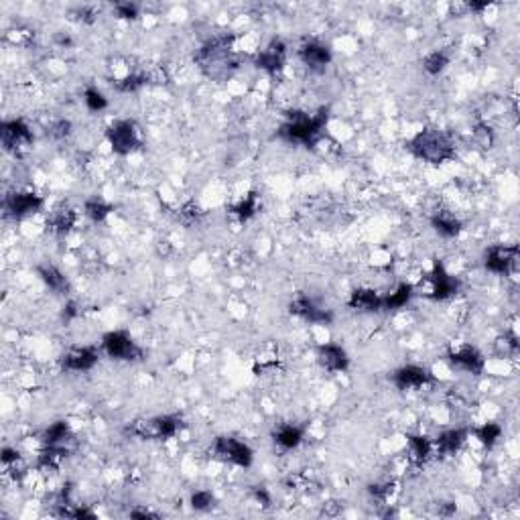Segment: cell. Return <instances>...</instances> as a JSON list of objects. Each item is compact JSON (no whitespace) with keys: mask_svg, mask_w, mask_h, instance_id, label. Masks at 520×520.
<instances>
[{"mask_svg":"<svg viewBox=\"0 0 520 520\" xmlns=\"http://www.w3.org/2000/svg\"><path fill=\"white\" fill-rule=\"evenodd\" d=\"M330 120V110L321 108L317 114H307L301 110H293L287 112V122L279 128V136L287 143H297V145H305V147H313Z\"/></svg>","mask_w":520,"mask_h":520,"instance_id":"6da1fadb","label":"cell"},{"mask_svg":"<svg viewBox=\"0 0 520 520\" xmlns=\"http://www.w3.org/2000/svg\"><path fill=\"white\" fill-rule=\"evenodd\" d=\"M408 147L414 157H419L427 163H433V165H441V163L456 159L454 140L449 138V134L435 130V128H427V130H421L419 134H414Z\"/></svg>","mask_w":520,"mask_h":520,"instance_id":"7a4b0ae2","label":"cell"},{"mask_svg":"<svg viewBox=\"0 0 520 520\" xmlns=\"http://www.w3.org/2000/svg\"><path fill=\"white\" fill-rule=\"evenodd\" d=\"M230 41V37H216L199 49L195 61L199 63L206 75L216 79L230 75V71L236 67V61L232 58Z\"/></svg>","mask_w":520,"mask_h":520,"instance_id":"3957f363","label":"cell"},{"mask_svg":"<svg viewBox=\"0 0 520 520\" xmlns=\"http://www.w3.org/2000/svg\"><path fill=\"white\" fill-rule=\"evenodd\" d=\"M183 427L181 417L177 414H165V417H155L151 421H138L134 427L128 431L140 439H171Z\"/></svg>","mask_w":520,"mask_h":520,"instance_id":"277c9868","label":"cell"},{"mask_svg":"<svg viewBox=\"0 0 520 520\" xmlns=\"http://www.w3.org/2000/svg\"><path fill=\"white\" fill-rule=\"evenodd\" d=\"M102 349L108 358L118 362H136L143 360V347L136 346V342L126 332H108L102 338Z\"/></svg>","mask_w":520,"mask_h":520,"instance_id":"5b68a950","label":"cell"},{"mask_svg":"<svg viewBox=\"0 0 520 520\" xmlns=\"http://www.w3.org/2000/svg\"><path fill=\"white\" fill-rule=\"evenodd\" d=\"M108 140L116 155H130L143 143L138 136V128L132 120H118L108 128Z\"/></svg>","mask_w":520,"mask_h":520,"instance_id":"8992f818","label":"cell"},{"mask_svg":"<svg viewBox=\"0 0 520 520\" xmlns=\"http://www.w3.org/2000/svg\"><path fill=\"white\" fill-rule=\"evenodd\" d=\"M214 454L218 460L240 467H250L254 462V451L236 437H218L214 443Z\"/></svg>","mask_w":520,"mask_h":520,"instance_id":"52a82bcc","label":"cell"},{"mask_svg":"<svg viewBox=\"0 0 520 520\" xmlns=\"http://www.w3.org/2000/svg\"><path fill=\"white\" fill-rule=\"evenodd\" d=\"M0 140L6 151L21 153L33 145V132L23 120H6L0 124Z\"/></svg>","mask_w":520,"mask_h":520,"instance_id":"ba28073f","label":"cell"},{"mask_svg":"<svg viewBox=\"0 0 520 520\" xmlns=\"http://www.w3.org/2000/svg\"><path fill=\"white\" fill-rule=\"evenodd\" d=\"M517 260H519V246H504V244L490 246L484 256L486 269L494 275H508L517 267Z\"/></svg>","mask_w":520,"mask_h":520,"instance_id":"9c48e42d","label":"cell"},{"mask_svg":"<svg viewBox=\"0 0 520 520\" xmlns=\"http://www.w3.org/2000/svg\"><path fill=\"white\" fill-rule=\"evenodd\" d=\"M43 208V197L37 195V193H31V191H18V193H10L6 199H4V212L6 216L10 218H27L31 214H37L41 212Z\"/></svg>","mask_w":520,"mask_h":520,"instance_id":"30bf717a","label":"cell"},{"mask_svg":"<svg viewBox=\"0 0 520 520\" xmlns=\"http://www.w3.org/2000/svg\"><path fill=\"white\" fill-rule=\"evenodd\" d=\"M393 382H395V386L399 391H410V388H423L427 384H433L435 378H433V374L427 368L408 364V366L399 368L393 374Z\"/></svg>","mask_w":520,"mask_h":520,"instance_id":"8fae6325","label":"cell"},{"mask_svg":"<svg viewBox=\"0 0 520 520\" xmlns=\"http://www.w3.org/2000/svg\"><path fill=\"white\" fill-rule=\"evenodd\" d=\"M289 311L293 315L309 321V323H332L334 321V313L330 309H323L319 305H315L309 297L301 295L295 301H290Z\"/></svg>","mask_w":520,"mask_h":520,"instance_id":"7c38bea8","label":"cell"},{"mask_svg":"<svg viewBox=\"0 0 520 520\" xmlns=\"http://www.w3.org/2000/svg\"><path fill=\"white\" fill-rule=\"evenodd\" d=\"M429 281H431V285H433L431 299H435V301H445V299L454 297V295L460 290L458 279H454V277L445 271V267H443L441 262H435V267H433V271H431V275H429Z\"/></svg>","mask_w":520,"mask_h":520,"instance_id":"4fadbf2b","label":"cell"},{"mask_svg":"<svg viewBox=\"0 0 520 520\" xmlns=\"http://www.w3.org/2000/svg\"><path fill=\"white\" fill-rule=\"evenodd\" d=\"M285 61H287V47L281 39H275L254 58V65L269 73H277L285 67Z\"/></svg>","mask_w":520,"mask_h":520,"instance_id":"5bb4252c","label":"cell"},{"mask_svg":"<svg viewBox=\"0 0 520 520\" xmlns=\"http://www.w3.org/2000/svg\"><path fill=\"white\" fill-rule=\"evenodd\" d=\"M299 58L301 61L315 73L325 71V67L332 63V51L327 45L319 43V41H309L299 49Z\"/></svg>","mask_w":520,"mask_h":520,"instance_id":"9a60e30c","label":"cell"},{"mask_svg":"<svg viewBox=\"0 0 520 520\" xmlns=\"http://www.w3.org/2000/svg\"><path fill=\"white\" fill-rule=\"evenodd\" d=\"M98 362V349L92 346H82L69 349L63 356V368L69 372H88L96 366Z\"/></svg>","mask_w":520,"mask_h":520,"instance_id":"2e32d148","label":"cell"},{"mask_svg":"<svg viewBox=\"0 0 520 520\" xmlns=\"http://www.w3.org/2000/svg\"><path fill=\"white\" fill-rule=\"evenodd\" d=\"M447 362L460 370H465V372H471L475 376H480L484 372V366H486V360L484 356L471 346H463L462 349L458 351H449L447 354Z\"/></svg>","mask_w":520,"mask_h":520,"instance_id":"e0dca14e","label":"cell"},{"mask_svg":"<svg viewBox=\"0 0 520 520\" xmlns=\"http://www.w3.org/2000/svg\"><path fill=\"white\" fill-rule=\"evenodd\" d=\"M317 360L327 372H344L349 366L347 351L338 344H323L317 347Z\"/></svg>","mask_w":520,"mask_h":520,"instance_id":"ac0fdd59","label":"cell"},{"mask_svg":"<svg viewBox=\"0 0 520 520\" xmlns=\"http://www.w3.org/2000/svg\"><path fill=\"white\" fill-rule=\"evenodd\" d=\"M347 307L362 313L382 311V297L372 289H356L347 299Z\"/></svg>","mask_w":520,"mask_h":520,"instance_id":"d6986e66","label":"cell"},{"mask_svg":"<svg viewBox=\"0 0 520 520\" xmlns=\"http://www.w3.org/2000/svg\"><path fill=\"white\" fill-rule=\"evenodd\" d=\"M465 439H467V431H465V429H449V431H443V433L437 437V441H435V449H437L441 456L449 458V456H454V454H458V451L462 449Z\"/></svg>","mask_w":520,"mask_h":520,"instance_id":"ffe728a7","label":"cell"},{"mask_svg":"<svg viewBox=\"0 0 520 520\" xmlns=\"http://www.w3.org/2000/svg\"><path fill=\"white\" fill-rule=\"evenodd\" d=\"M431 226H433V230L437 232V234H441L443 238H454V236H458L462 232V222L456 216L447 214V212L435 214L431 218Z\"/></svg>","mask_w":520,"mask_h":520,"instance_id":"44dd1931","label":"cell"},{"mask_svg":"<svg viewBox=\"0 0 520 520\" xmlns=\"http://www.w3.org/2000/svg\"><path fill=\"white\" fill-rule=\"evenodd\" d=\"M37 275L41 277V281L55 293H65L67 290V279L63 277V273L53 264H39L37 267Z\"/></svg>","mask_w":520,"mask_h":520,"instance_id":"7402d4cb","label":"cell"},{"mask_svg":"<svg viewBox=\"0 0 520 520\" xmlns=\"http://www.w3.org/2000/svg\"><path fill=\"white\" fill-rule=\"evenodd\" d=\"M433 451V443L425 435H408V456L414 463H425Z\"/></svg>","mask_w":520,"mask_h":520,"instance_id":"603a6c76","label":"cell"},{"mask_svg":"<svg viewBox=\"0 0 520 520\" xmlns=\"http://www.w3.org/2000/svg\"><path fill=\"white\" fill-rule=\"evenodd\" d=\"M273 437H275L277 445H281L283 449H295L303 441V429L297 425H283L275 431Z\"/></svg>","mask_w":520,"mask_h":520,"instance_id":"cb8c5ba5","label":"cell"},{"mask_svg":"<svg viewBox=\"0 0 520 520\" xmlns=\"http://www.w3.org/2000/svg\"><path fill=\"white\" fill-rule=\"evenodd\" d=\"M410 299H412V285H408V283H401L395 293H391V295L382 297V309H384V311H391V309H401V307H405Z\"/></svg>","mask_w":520,"mask_h":520,"instance_id":"d4e9b609","label":"cell"},{"mask_svg":"<svg viewBox=\"0 0 520 520\" xmlns=\"http://www.w3.org/2000/svg\"><path fill=\"white\" fill-rule=\"evenodd\" d=\"M84 212L92 222H104L114 212V208L108 201H104L102 197H90L84 206Z\"/></svg>","mask_w":520,"mask_h":520,"instance_id":"484cf974","label":"cell"},{"mask_svg":"<svg viewBox=\"0 0 520 520\" xmlns=\"http://www.w3.org/2000/svg\"><path fill=\"white\" fill-rule=\"evenodd\" d=\"M75 226V212L69 210V208H61V210H55L51 216H49V228L55 232V234H65Z\"/></svg>","mask_w":520,"mask_h":520,"instance_id":"4316f807","label":"cell"},{"mask_svg":"<svg viewBox=\"0 0 520 520\" xmlns=\"http://www.w3.org/2000/svg\"><path fill=\"white\" fill-rule=\"evenodd\" d=\"M67 441H71V435H69V427H67L65 421L53 423L43 433V443L45 445H61V443H67Z\"/></svg>","mask_w":520,"mask_h":520,"instance_id":"83f0119b","label":"cell"},{"mask_svg":"<svg viewBox=\"0 0 520 520\" xmlns=\"http://www.w3.org/2000/svg\"><path fill=\"white\" fill-rule=\"evenodd\" d=\"M256 212H258V195H256L254 191H250L244 199H240V201L232 208V214L238 216L240 220H250Z\"/></svg>","mask_w":520,"mask_h":520,"instance_id":"f1b7e54d","label":"cell"},{"mask_svg":"<svg viewBox=\"0 0 520 520\" xmlns=\"http://www.w3.org/2000/svg\"><path fill=\"white\" fill-rule=\"evenodd\" d=\"M475 437L484 447H494L498 443V439L502 437V427L498 423H486L480 429H475Z\"/></svg>","mask_w":520,"mask_h":520,"instance_id":"f546056e","label":"cell"},{"mask_svg":"<svg viewBox=\"0 0 520 520\" xmlns=\"http://www.w3.org/2000/svg\"><path fill=\"white\" fill-rule=\"evenodd\" d=\"M449 65V55L445 51H433L423 59V69L429 75H439Z\"/></svg>","mask_w":520,"mask_h":520,"instance_id":"4dcf8cb0","label":"cell"},{"mask_svg":"<svg viewBox=\"0 0 520 520\" xmlns=\"http://www.w3.org/2000/svg\"><path fill=\"white\" fill-rule=\"evenodd\" d=\"M84 102H86L88 110H92V112H102L108 108V100L98 88H88L84 92Z\"/></svg>","mask_w":520,"mask_h":520,"instance_id":"1f68e13d","label":"cell"},{"mask_svg":"<svg viewBox=\"0 0 520 520\" xmlns=\"http://www.w3.org/2000/svg\"><path fill=\"white\" fill-rule=\"evenodd\" d=\"M519 351V342H517V336L512 334H504L496 340V354L502 356V358H512L517 356Z\"/></svg>","mask_w":520,"mask_h":520,"instance_id":"d6a6232c","label":"cell"},{"mask_svg":"<svg viewBox=\"0 0 520 520\" xmlns=\"http://www.w3.org/2000/svg\"><path fill=\"white\" fill-rule=\"evenodd\" d=\"M147 79H149V75H145V73H132V75H126L124 79H118L116 88L120 92H136L138 88H143L147 84Z\"/></svg>","mask_w":520,"mask_h":520,"instance_id":"836d02e7","label":"cell"},{"mask_svg":"<svg viewBox=\"0 0 520 520\" xmlns=\"http://www.w3.org/2000/svg\"><path fill=\"white\" fill-rule=\"evenodd\" d=\"M214 502H216V498H214V494L212 492H208V490H199V492H195V494H191V508L193 510H210L212 506H214Z\"/></svg>","mask_w":520,"mask_h":520,"instance_id":"e575fe53","label":"cell"},{"mask_svg":"<svg viewBox=\"0 0 520 520\" xmlns=\"http://www.w3.org/2000/svg\"><path fill=\"white\" fill-rule=\"evenodd\" d=\"M475 140H478L484 149H490L492 143H494V132H492V128L486 126V124H478V126H475Z\"/></svg>","mask_w":520,"mask_h":520,"instance_id":"d590c367","label":"cell"},{"mask_svg":"<svg viewBox=\"0 0 520 520\" xmlns=\"http://www.w3.org/2000/svg\"><path fill=\"white\" fill-rule=\"evenodd\" d=\"M53 138H65V136H69V132H71V122L69 120H58V122H53L51 126H49V130H47Z\"/></svg>","mask_w":520,"mask_h":520,"instance_id":"8d00e7d4","label":"cell"},{"mask_svg":"<svg viewBox=\"0 0 520 520\" xmlns=\"http://www.w3.org/2000/svg\"><path fill=\"white\" fill-rule=\"evenodd\" d=\"M116 14L120 16V18H136L138 16V6L136 4H132V2H118L114 6Z\"/></svg>","mask_w":520,"mask_h":520,"instance_id":"74e56055","label":"cell"},{"mask_svg":"<svg viewBox=\"0 0 520 520\" xmlns=\"http://www.w3.org/2000/svg\"><path fill=\"white\" fill-rule=\"evenodd\" d=\"M393 492V484H372L370 486V494L378 500H386Z\"/></svg>","mask_w":520,"mask_h":520,"instance_id":"f35d334b","label":"cell"},{"mask_svg":"<svg viewBox=\"0 0 520 520\" xmlns=\"http://www.w3.org/2000/svg\"><path fill=\"white\" fill-rule=\"evenodd\" d=\"M18 458H21V454H18L16 449H10V447H4V449H2V456H0V460H2L4 465L16 463L18 462Z\"/></svg>","mask_w":520,"mask_h":520,"instance_id":"ab89813d","label":"cell"},{"mask_svg":"<svg viewBox=\"0 0 520 520\" xmlns=\"http://www.w3.org/2000/svg\"><path fill=\"white\" fill-rule=\"evenodd\" d=\"M252 494H254V498L262 504V506H271V496H269V492H267V488H262V486H256L254 490H252Z\"/></svg>","mask_w":520,"mask_h":520,"instance_id":"60d3db41","label":"cell"},{"mask_svg":"<svg viewBox=\"0 0 520 520\" xmlns=\"http://www.w3.org/2000/svg\"><path fill=\"white\" fill-rule=\"evenodd\" d=\"M130 519H157V515H153L149 510H132Z\"/></svg>","mask_w":520,"mask_h":520,"instance_id":"b9f144b4","label":"cell"},{"mask_svg":"<svg viewBox=\"0 0 520 520\" xmlns=\"http://www.w3.org/2000/svg\"><path fill=\"white\" fill-rule=\"evenodd\" d=\"M63 309H67V311H63L65 319H71L75 315V303H67V307H63Z\"/></svg>","mask_w":520,"mask_h":520,"instance_id":"7bdbcfd3","label":"cell"},{"mask_svg":"<svg viewBox=\"0 0 520 520\" xmlns=\"http://www.w3.org/2000/svg\"><path fill=\"white\" fill-rule=\"evenodd\" d=\"M467 6H469L471 10H478V12H480V10H484V8H488L490 2H469Z\"/></svg>","mask_w":520,"mask_h":520,"instance_id":"ee69618b","label":"cell"}]
</instances>
